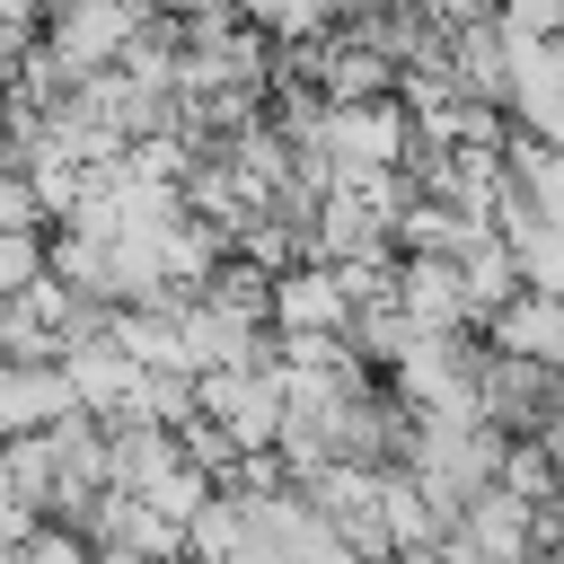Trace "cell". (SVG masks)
I'll use <instances>...</instances> for the list:
<instances>
[{"label":"cell","instance_id":"52a82bcc","mask_svg":"<svg viewBox=\"0 0 564 564\" xmlns=\"http://www.w3.org/2000/svg\"><path fill=\"white\" fill-rule=\"evenodd\" d=\"M44 282V229H0V300Z\"/></svg>","mask_w":564,"mask_h":564},{"label":"cell","instance_id":"3957f363","mask_svg":"<svg viewBox=\"0 0 564 564\" xmlns=\"http://www.w3.org/2000/svg\"><path fill=\"white\" fill-rule=\"evenodd\" d=\"M62 414H79V397H70V370H62V361H26V352H0V441L53 432Z\"/></svg>","mask_w":564,"mask_h":564},{"label":"cell","instance_id":"ba28073f","mask_svg":"<svg viewBox=\"0 0 564 564\" xmlns=\"http://www.w3.org/2000/svg\"><path fill=\"white\" fill-rule=\"evenodd\" d=\"M494 26L546 44V35H564V0H494Z\"/></svg>","mask_w":564,"mask_h":564},{"label":"cell","instance_id":"6da1fadb","mask_svg":"<svg viewBox=\"0 0 564 564\" xmlns=\"http://www.w3.org/2000/svg\"><path fill=\"white\" fill-rule=\"evenodd\" d=\"M194 414L238 458H273V441H282V370H273V352L264 361H238V370H203L194 379Z\"/></svg>","mask_w":564,"mask_h":564},{"label":"cell","instance_id":"5b68a950","mask_svg":"<svg viewBox=\"0 0 564 564\" xmlns=\"http://www.w3.org/2000/svg\"><path fill=\"white\" fill-rule=\"evenodd\" d=\"M485 352H520L538 370H564V291H511L485 317Z\"/></svg>","mask_w":564,"mask_h":564},{"label":"cell","instance_id":"30bf717a","mask_svg":"<svg viewBox=\"0 0 564 564\" xmlns=\"http://www.w3.org/2000/svg\"><path fill=\"white\" fill-rule=\"evenodd\" d=\"M44 9H53V0H0V18H9V26H26V35L44 26Z\"/></svg>","mask_w":564,"mask_h":564},{"label":"cell","instance_id":"7a4b0ae2","mask_svg":"<svg viewBox=\"0 0 564 564\" xmlns=\"http://www.w3.org/2000/svg\"><path fill=\"white\" fill-rule=\"evenodd\" d=\"M502 115L529 141H555L564 150V35H546V44L511 35V97H502Z\"/></svg>","mask_w":564,"mask_h":564},{"label":"cell","instance_id":"9c48e42d","mask_svg":"<svg viewBox=\"0 0 564 564\" xmlns=\"http://www.w3.org/2000/svg\"><path fill=\"white\" fill-rule=\"evenodd\" d=\"M423 18L449 35V26H476V18H494V0H423Z\"/></svg>","mask_w":564,"mask_h":564},{"label":"cell","instance_id":"8992f818","mask_svg":"<svg viewBox=\"0 0 564 564\" xmlns=\"http://www.w3.org/2000/svg\"><path fill=\"white\" fill-rule=\"evenodd\" d=\"M441 62H449V88L467 97V106H502L511 97V35L494 26V18H476V26H449L441 35Z\"/></svg>","mask_w":564,"mask_h":564},{"label":"cell","instance_id":"277c9868","mask_svg":"<svg viewBox=\"0 0 564 564\" xmlns=\"http://www.w3.org/2000/svg\"><path fill=\"white\" fill-rule=\"evenodd\" d=\"M388 300L414 335H467V300H458V264L449 256H397L388 264Z\"/></svg>","mask_w":564,"mask_h":564}]
</instances>
